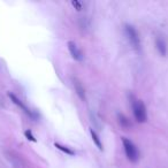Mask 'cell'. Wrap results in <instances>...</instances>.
<instances>
[{
	"instance_id": "9c48e42d",
	"label": "cell",
	"mask_w": 168,
	"mask_h": 168,
	"mask_svg": "<svg viewBox=\"0 0 168 168\" xmlns=\"http://www.w3.org/2000/svg\"><path fill=\"white\" fill-rule=\"evenodd\" d=\"M118 118H119V122L121 124V127H123V128H129V127H131V123H130V121H129L128 118H126L123 114H119L118 115Z\"/></svg>"
},
{
	"instance_id": "30bf717a",
	"label": "cell",
	"mask_w": 168,
	"mask_h": 168,
	"mask_svg": "<svg viewBox=\"0 0 168 168\" xmlns=\"http://www.w3.org/2000/svg\"><path fill=\"white\" fill-rule=\"evenodd\" d=\"M55 147H57V149H59V150H61L62 152L67 153V154L75 155V152H74V151L70 150V149H69V147H67V146H63V145H61V144H59V143H55Z\"/></svg>"
},
{
	"instance_id": "7c38bea8",
	"label": "cell",
	"mask_w": 168,
	"mask_h": 168,
	"mask_svg": "<svg viewBox=\"0 0 168 168\" xmlns=\"http://www.w3.org/2000/svg\"><path fill=\"white\" fill-rule=\"evenodd\" d=\"M71 4H73V6H74V7H75V8L77 9V10H81V9H82V4H81L80 1L75 0V1H73Z\"/></svg>"
},
{
	"instance_id": "277c9868",
	"label": "cell",
	"mask_w": 168,
	"mask_h": 168,
	"mask_svg": "<svg viewBox=\"0 0 168 168\" xmlns=\"http://www.w3.org/2000/svg\"><path fill=\"white\" fill-rule=\"evenodd\" d=\"M68 50H69V53L70 55L73 57L74 60L76 61H82L83 60V53H82V51L78 49V46L76 45V43L74 42H68Z\"/></svg>"
},
{
	"instance_id": "ba28073f",
	"label": "cell",
	"mask_w": 168,
	"mask_h": 168,
	"mask_svg": "<svg viewBox=\"0 0 168 168\" xmlns=\"http://www.w3.org/2000/svg\"><path fill=\"white\" fill-rule=\"evenodd\" d=\"M90 134H91V137H92L93 142H94V144L98 146V149L102 151V142H100V138H99V136L97 135V133L93 130V129H90Z\"/></svg>"
},
{
	"instance_id": "5b68a950",
	"label": "cell",
	"mask_w": 168,
	"mask_h": 168,
	"mask_svg": "<svg viewBox=\"0 0 168 168\" xmlns=\"http://www.w3.org/2000/svg\"><path fill=\"white\" fill-rule=\"evenodd\" d=\"M8 97L10 98V100H12V102H13L14 104L16 105V106L20 107V108H21V110H22V111L24 112L26 114L29 115L30 118H35V116H34V113H32V112H31L30 110H29V108H28V107L26 106V104H23L22 100H21V99H18V98L16 97V96H15L14 93L8 92Z\"/></svg>"
},
{
	"instance_id": "6da1fadb",
	"label": "cell",
	"mask_w": 168,
	"mask_h": 168,
	"mask_svg": "<svg viewBox=\"0 0 168 168\" xmlns=\"http://www.w3.org/2000/svg\"><path fill=\"white\" fill-rule=\"evenodd\" d=\"M130 104H131V110L135 120L139 123H144L147 121V111L144 105V102L141 99H137L134 96H130Z\"/></svg>"
},
{
	"instance_id": "8fae6325",
	"label": "cell",
	"mask_w": 168,
	"mask_h": 168,
	"mask_svg": "<svg viewBox=\"0 0 168 168\" xmlns=\"http://www.w3.org/2000/svg\"><path fill=\"white\" fill-rule=\"evenodd\" d=\"M24 135H26V137L29 139V141H31V142H36V138L32 136V134H31V131L30 130H27L26 133H24Z\"/></svg>"
},
{
	"instance_id": "7a4b0ae2",
	"label": "cell",
	"mask_w": 168,
	"mask_h": 168,
	"mask_svg": "<svg viewBox=\"0 0 168 168\" xmlns=\"http://www.w3.org/2000/svg\"><path fill=\"white\" fill-rule=\"evenodd\" d=\"M124 34L127 36V39L129 40V43L131 44L135 50H141V37L138 31L136 30V28L130 26V24H126L124 26Z\"/></svg>"
},
{
	"instance_id": "3957f363",
	"label": "cell",
	"mask_w": 168,
	"mask_h": 168,
	"mask_svg": "<svg viewBox=\"0 0 168 168\" xmlns=\"http://www.w3.org/2000/svg\"><path fill=\"white\" fill-rule=\"evenodd\" d=\"M122 144H123L124 152H126L127 158L131 162H136L139 159V151H138L137 146L135 145L130 139H128V138L126 137L122 138Z\"/></svg>"
},
{
	"instance_id": "52a82bcc",
	"label": "cell",
	"mask_w": 168,
	"mask_h": 168,
	"mask_svg": "<svg viewBox=\"0 0 168 168\" xmlns=\"http://www.w3.org/2000/svg\"><path fill=\"white\" fill-rule=\"evenodd\" d=\"M74 88H75V91H76V93H77V96L80 97V99L85 100V90H84L82 83H81L77 78L74 80Z\"/></svg>"
},
{
	"instance_id": "8992f818",
	"label": "cell",
	"mask_w": 168,
	"mask_h": 168,
	"mask_svg": "<svg viewBox=\"0 0 168 168\" xmlns=\"http://www.w3.org/2000/svg\"><path fill=\"white\" fill-rule=\"evenodd\" d=\"M155 47H157V51L159 52L161 57H166L167 55V43H166V40L162 37H157L155 38Z\"/></svg>"
}]
</instances>
